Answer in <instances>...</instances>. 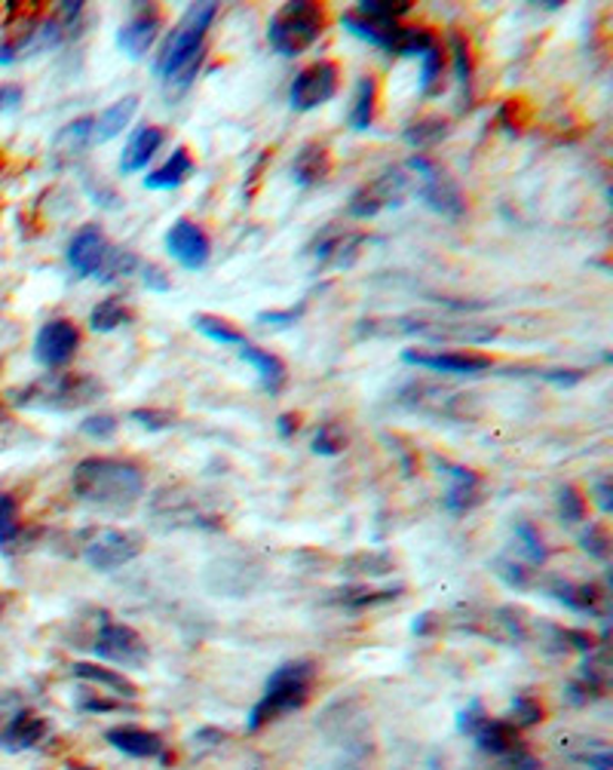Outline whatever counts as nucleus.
I'll return each mask as SVG.
<instances>
[{
    "instance_id": "nucleus-60",
    "label": "nucleus",
    "mask_w": 613,
    "mask_h": 770,
    "mask_svg": "<svg viewBox=\"0 0 613 770\" xmlns=\"http://www.w3.org/2000/svg\"><path fill=\"white\" fill-rule=\"evenodd\" d=\"M80 707L87 709V712H114V709H123V703H108V700H83Z\"/></svg>"
},
{
    "instance_id": "nucleus-57",
    "label": "nucleus",
    "mask_w": 613,
    "mask_h": 770,
    "mask_svg": "<svg viewBox=\"0 0 613 770\" xmlns=\"http://www.w3.org/2000/svg\"><path fill=\"white\" fill-rule=\"evenodd\" d=\"M595 494H599V507L604 513L613 510V491H611V479H599L595 482Z\"/></svg>"
},
{
    "instance_id": "nucleus-46",
    "label": "nucleus",
    "mask_w": 613,
    "mask_h": 770,
    "mask_svg": "<svg viewBox=\"0 0 613 770\" xmlns=\"http://www.w3.org/2000/svg\"><path fill=\"white\" fill-rule=\"evenodd\" d=\"M344 446H346L344 427L322 424L320 430H316V439H313V451H316V454L334 458V454H341V451H344Z\"/></svg>"
},
{
    "instance_id": "nucleus-41",
    "label": "nucleus",
    "mask_w": 613,
    "mask_h": 770,
    "mask_svg": "<svg viewBox=\"0 0 613 770\" xmlns=\"http://www.w3.org/2000/svg\"><path fill=\"white\" fill-rule=\"evenodd\" d=\"M411 10V0H362L356 16L371 22H399Z\"/></svg>"
},
{
    "instance_id": "nucleus-6",
    "label": "nucleus",
    "mask_w": 613,
    "mask_h": 770,
    "mask_svg": "<svg viewBox=\"0 0 613 770\" xmlns=\"http://www.w3.org/2000/svg\"><path fill=\"white\" fill-rule=\"evenodd\" d=\"M399 402L409 411L435 421H473L479 418V399L442 384H409L399 393Z\"/></svg>"
},
{
    "instance_id": "nucleus-20",
    "label": "nucleus",
    "mask_w": 613,
    "mask_h": 770,
    "mask_svg": "<svg viewBox=\"0 0 613 770\" xmlns=\"http://www.w3.org/2000/svg\"><path fill=\"white\" fill-rule=\"evenodd\" d=\"M92 136H96V117H77L74 123L59 129L56 139H52V157H56V163H59V167H68V163H74L77 157L87 154V148L96 144L92 142Z\"/></svg>"
},
{
    "instance_id": "nucleus-33",
    "label": "nucleus",
    "mask_w": 613,
    "mask_h": 770,
    "mask_svg": "<svg viewBox=\"0 0 613 770\" xmlns=\"http://www.w3.org/2000/svg\"><path fill=\"white\" fill-rule=\"evenodd\" d=\"M374 111H378V80L362 78L356 83L353 108H350V127L356 132H369L374 123Z\"/></svg>"
},
{
    "instance_id": "nucleus-17",
    "label": "nucleus",
    "mask_w": 613,
    "mask_h": 770,
    "mask_svg": "<svg viewBox=\"0 0 613 770\" xmlns=\"http://www.w3.org/2000/svg\"><path fill=\"white\" fill-rule=\"evenodd\" d=\"M167 249L169 256L179 261L181 268L200 270L209 264V256H212V243L205 231L191 219H179L167 231Z\"/></svg>"
},
{
    "instance_id": "nucleus-32",
    "label": "nucleus",
    "mask_w": 613,
    "mask_h": 770,
    "mask_svg": "<svg viewBox=\"0 0 613 770\" xmlns=\"http://www.w3.org/2000/svg\"><path fill=\"white\" fill-rule=\"evenodd\" d=\"M341 26L356 34L359 40H369L374 47H383V50H393V40L399 34V22H371V19H362L356 13H344L341 16Z\"/></svg>"
},
{
    "instance_id": "nucleus-13",
    "label": "nucleus",
    "mask_w": 613,
    "mask_h": 770,
    "mask_svg": "<svg viewBox=\"0 0 613 770\" xmlns=\"http://www.w3.org/2000/svg\"><path fill=\"white\" fill-rule=\"evenodd\" d=\"M92 651H96V657L117 663V667H141L148 660V644L127 623H102L96 642H92Z\"/></svg>"
},
{
    "instance_id": "nucleus-58",
    "label": "nucleus",
    "mask_w": 613,
    "mask_h": 770,
    "mask_svg": "<svg viewBox=\"0 0 613 770\" xmlns=\"http://www.w3.org/2000/svg\"><path fill=\"white\" fill-rule=\"evenodd\" d=\"M22 102V90L19 87H0V111H10Z\"/></svg>"
},
{
    "instance_id": "nucleus-61",
    "label": "nucleus",
    "mask_w": 613,
    "mask_h": 770,
    "mask_svg": "<svg viewBox=\"0 0 613 770\" xmlns=\"http://www.w3.org/2000/svg\"><path fill=\"white\" fill-rule=\"evenodd\" d=\"M68 770H92V768H68Z\"/></svg>"
},
{
    "instance_id": "nucleus-56",
    "label": "nucleus",
    "mask_w": 613,
    "mask_h": 770,
    "mask_svg": "<svg viewBox=\"0 0 613 770\" xmlns=\"http://www.w3.org/2000/svg\"><path fill=\"white\" fill-rule=\"evenodd\" d=\"M482 721H485V712H482V707H479V703H473V707L466 709V712H460V724H458V728L463 733H473L475 728L482 724Z\"/></svg>"
},
{
    "instance_id": "nucleus-14",
    "label": "nucleus",
    "mask_w": 613,
    "mask_h": 770,
    "mask_svg": "<svg viewBox=\"0 0 613 770\" xmlns=\"http://www.w3.org/2000/svg\"><path fill=\"white\" fill-rule=\"evenodd\" d=\"M338 64L332 62H313L294 78L292 90H289V102L294 111H313L338 92Z\"/></svg>"
},
{
    "instance_id": "nucleus-9",
    "label": "nucleus",
    "mask_w": 613,
    "mask_h": 770,
    "mask_svg": "<svg viewBox=\"0 0 613 770\" xmlns=\"http://www.w3.org/2000/svg\"><path fill=\"white\" fill-rule=\"evenodd\" d=\"M264 580V566L258 556H245V552H237V556H224L212 566L205 568V587L218 596H228V599H245L261 587Z\"/></svg>"
},
{
    "instance_id": "nucleus-48",
    "label": "nucleus",
    "mask_w": 613,
    "mask_h": 770,
    "mask_svg": "<svg viewBox=\"0 0 613 770\" xmlns=\"http://www.w3.org/2000/svg\"><path fill=\"white\" fill-rule=\"evenodd\" d=\"M559 513H562L564 522H574V526L586 519V501H583V494L574 486H564L559 491Z\"/></svg>"
},
{
    "instance_id": "nucleus-39",
    "label": "nucleus",
    "mask_w": 613,
    "mask_h": 770,
    "mask_svg": "<svg viewBox=\"0 0 613 770\" xmlns=\"http://www.w3.org/2000/svg\"><path fill=\"white\" fill-rule=\"evenodd\" d=\"M135 268H139V258H135V252H129V249H117V246H108V252H104L102 264H99V270H96V277H99V283H114V280L129 277Z\"/></svg>"
},
{
    "instance_id": "nucleus-40",
    "label": "nucleus",
    "mask_w": 613,
    "mask_h": 770,
    "mask_svg": "<svg viewBox=\"0 0 613 770\" xmlns=\"http://www.w3.org/2000/svg\"><path fill=\"white\" fill-rule=\"evenodd\" d=\"M448 136V120L442 117H421L418 123H411L405 129V142L414 144V148H430V144H439Z\"/></svg>"
},
{
    "instance_id": "nucleus-55",
    "label": "nucleus",
    "mask_w": 613,
    "mask_h": 770,
    "mask_svg": "<svg viewBox=\"0 0 613 770\" xmlns=\"http://www.w3.org/2000/svg\"><path fill=\"white\" fill-rule=\"evenodd\" d=\"M564 642H567V648H576L583 654H589L595 648V639L589 632H580V629H564Z\"/></svg>"
},
{
    "instance_id": "nucleus-7",
    "label": "nucleus",
    "mask_w": 613,
    "mask_h": 770,
    "mask_svg": "<svg viewBox=\"0 0 613 770\" xmlns=\"http://www.w3.org/2000/svg\"><path fill=\"white\" fill-rule=\"evenodd\" d=\"M215 16L218 3H212V0H209V3H193V7H188V13L181 16V22L172 28V34H169L163 50L157 56V64H153V68H157L160 78H167L169 71L179 62H184L188 56L205 50V31L215 22Z\"/></svg>"
},
{
    "instance_id": "nucleus-27",
    "label": "nucleus",
    "mask_w": 613,
    "mask_h": 770,
    "mask_svg": "<svg viewBox=\"0 0 613 770\" xmlns=\"http://www.w3.org/2000/svg\"><path fill=\"white\" fill-rule=\"evenodd\" d=\"M43 737H47V721L34 716L31 709H22L10 719L7 731L0 733V746L10 752H22V749H34Z\"/></svg>"
},
{
    "instance_id": "nucleus-21",
    "label": "nucleus",
    "mask_w": 613,
    "mask_h": 770,
    "mask_svg": "<svg viewBox=\"0 0 613 770\" xmlns=\"http://www.w3.org/2000/svg\"><path fill=\"white\" fill-rule=\"evenodd\" d=\"M448 473V491H445V507L451 513H466L479 503V494H482V479L473 470L466 467H458V463H439Z\"/></svg>"
},
{
    "instance_id": "nucleus-23",
    "label": "nucleus",
    "mask_w": 613,
    "mask_h": 770,
    "mask_svg": "<svg viewBox=\"0 0 613 770\" xmlns=\"http://www.w3.org/2000/svg\"><path fill=\"white\" fill-rule=\"evenodd\" d=\"M108 743L114 746V749H120L123 756L169 761L163 740L153 731H144V728H111V731H108Z\"/></svg>"
},
{
    "instance_id": "nucleus-4",
    "label": "nucleus",
    "mask_w": 613,
    "mask_h": 770,
    "mask_svg": "<svg viewBox=\"0 0 613 770\" xmlns=\"http://www.w3.org/2000/svg\"><path fill=\"white\" fill-rule=\"evenodd\" d=\"M104 387L96 374H47L28 387H19L10 393L13 406L19 409H43V411H71L83 409L102 397Z\"/></svg>"
},
{
    "instance_id": "nucleus-28",
    "label": "nucleus",
    "mask_w": 613,
    "mask_h": 770,
    "mask_svg": "<svg viewBox=\"0 0 613 770\" xmlns=\"http://www.w3.org/2000/svg\"><path fill=\"white\" fill-rule=\"evenodd\" d=\"M191 172H193L191 151H188V148H175L163 167L153 169V172L144 176V188H148V191H175V188H181V184L188 181Z\"/></svg>"
},
{
    "instance_id": "nucleus-43",
    "label": "nucleus",
    "mask_w": 613,
    "mask_h": 770,
    "mask_svg": "<svg viewBox=\"0 0 613 770\" xmlns=\"http://www.w3.org/2000/svg\"><path fill=\"white\" fill-rule=\"evenodd\" d=\"M203 59H205V50H200V52H193V56H188L184 62H179L172 71H169L167 78V90L169 92H184V90H191V83L197 80V74H200V64H203Z\"/></svg>"
},
{
    "instance_id": "nucleus-62",
    "label": "nucleus",
    "mask_w": 613,
    "mask_h": 770,
    "mask_svg": "<svg viewBox=\"0 0 613 770\" xmlns=\"http://www.w3.org/2000/svg\"><path fill=\"white\" fill-rule=\"evenodd\" d=\"M0 608H3V602H0Z\"/></svg>"
},
{
    "instance_id": "nucleus-34",
    "label": "nucleus",
    "mask_w": 613,
    "mask_h": 770,
    "mask_svg": "<svg viewBox=\"0 0 613 770\" xmlns=\"http://www.w3.org/2000/svg\"><path fill=\"white\" fill-rule=\"evenodd\" d=\"M127 322H132V310H129V304L123 298H104V301H99L90 313V329L99 334L117 332V329L127 326Z\"/></svg>"
},
{
    "instance_id": "nucleus-22",
    "label": "nucleus",
    "mask_w": 613,
    "mask_h": 770,
    "mask_svg": "<svg viewBox=\"0 0 613 770\" xmlns=\"http://www.w3.org/2000/svg\"><path fill=\"white\" fill-rule=\"evenodd\" d=\"M167 136L160 127H139L132 136H129L127 148H123V157H120V172L123 176H132V172H141L153 160V154L163 148Z\"/></svg>"
},
{
    "instance_id": "nucleus-30",
    "label": "nucleus",
    "mask_w": 613,
    "mask_h": 770,
    "mask_svg": "<svg viewBox=\"0 0 613 770\" xmlns=\"http://www.w3.org/2000/svg\"><path fill=\"white\" fill-rule=\"evenodd\" d=\"M135 111H139V99H135V96H127V99L111 104L102 117H96V136H92V142L104 144L111 142V139H117V136L132 123Z\"/></svg>"
},
{
    "instance_id": "nucleus-45",
    "label": "nucleus",
    "mask_w": 613,
    "mask_h": 770,
    "mask_svg": "<svg viewBox=\"0 0 613 770\" xmlns=\"http://www.w3.org/2000/svg\"><path fill=\"white\" fill-rule=\"evenodd\" d=\"M19 503L13 494L0 491V547H10L19 538Z\"/></svg>"
},
{
    "instance_id": "nucleus-10",
    "label": "nucleus",
    "mask_w": 613,
    "mask_h": 770,
    "mask_svg": "<svg viewBox=\"0 0 613 770\" xmlns=\"http://www.w3.org/2000/svg\"><path fill=\"white\" fill-rule=\"evenodd\" d=\"M409 172H414L418 181H421V184L414 188V193H418L433 212L445 216V219H460V216L466 212V200H463V193H460L458 181H451V176H445V172L435 167V163H430L426 157H411Z\"/></svg>"
},
{
    "instance_id": "nucleus-44",
    "label": "nucleus",
    "mask_w": 613,
    "mask_h": 770,
    "mask_svg": "<svg viewBox=\"0 0 613 770\" xmlns=\"http://www.w3.org/2000/svg\"><path fill=\"white\" fill-rule=\"evenodd\" d=\"M442 71H445V52L435 43L421 56V90L423 96H433L442 83Z\"/></svg>"
},
{
    "instance_id": "nucleus-59",
    "label": "nucleus",
    "mask_w": 613,
    "mask_h": 770,
    "mask_svg": "<svg viewBox=\"0 0 613 770\" xmlns=\"http://www.w3.org/2000/svg\"><path fill=\"white\" fill-rule=\"evenodd\" d=\"M277 427H280V437H294V433H298V414H280V418H277Z\"/></svg>"
},
{
    "instance_id": "nucleus-31",
    "label": "nucleus",
    "mask_w": 613,
    "mask_h": 770,
    "mask_svg": "<svg viewBox=\"0 0 613 770\" xmlns=\"http://www.w3.org/2000/svg\"><path fill=\"white\" fill-rule=\"evenodd\" d=\"M552 596L567 608H574L580 614H599L604 596L595 583H567V580H555L552 583Z\"/></svg>"
},
{
    "instance_id": "nucleus-5",
    "label": "nucleus",
    "mask_w": 613,
    "mask_h": 770,
    "mask_svg": "<svg viewBox=\"0 0 613 770\" xmlns=\"http://www.w3.org/2000/svg\"><path fill=\"white\" fill-rule=\"evenodd\" d=\"M322 28H325V13L320 3L298 0V3H285L280 13L270 19L268 40L280 56L294 59L320 40Z\"/></svg>"
},
{
    "instance_id": "nucleus-51",
    "label": "nucleus",
    "mask_w": 613,
    "mask_h": 770,
    "mask_svg": "<svg viewBox=\"0 0 613 770\" xmlns=\"http://www.w3.org/2000/svg\"><path fill=\"white\" fill-rule=\"evenodd\" d=\"M580 543H583V550L589 552V556H595V559H607V550H611V540H607V531L599 526H586V531H583V538H580Z\"/></svg>"
},
{
    "instance_id": "nucleus-3",
    "label": "nucleus",
    "mask_w": 613,
    "mask_h": 770,
    "mask_svg": "<svg viewBox=\"0 0 613 770\" xmlns=\"http://www.w3.org/2000/svg\"><path fill=\"white\" fill-rule=\"evenodd\" d=\"M313 679H316V667L310 660H292V663H282L277 672H270L268 684H264V697L249 712V724H245L249 733H258L261 728H268L270 721L282 719L285 712L304 707L310 700Z\"/></svg>"
},
{
    "instance_id": "nucleus-8",
    "label": "nucleus",
    "mask_w": 613,
    "mask_h": 770,
    "mask_svg": "<svg viewBox=\"0 0 613 770\" xmlns=\"http://www.w3.org/2000/svg\"><path fill=\"white\" fill-rule=\"evenodd\" d=\"M414 191V179L409 176V169H386L378 179H371L369 184H362L353 197L346 212L353 219H374L381 216L383 209H399Z\"/></svg>"
},
{
    "instance_id": "nucleus-12",
    "label": "nucleus",
    "mask_w": 613,
    "mask_h": 770,
    "mask_svg": "<svg viewBox=\"0 0 613 770\" xmlns=\"http://www.w3.org/2000/svg\"><path fill=\"white\" fill-rule=\"evenodd\" d=\"M141 552V538L132 531H96L90 540L83 543V559L87 566L111 574L117 568L129 566Z\"/></svg>"
},
{
    "instance_id": "nucleus-26",
    "label": "nucleus",
    "mask_w": 613,
    "mask_h": 770,
    "mask_svg": "<svg viewBox=\"0 0 613 770\" xmlns=\"http://www.w3.org/2000/svg\"><path fill=\"white\" fill-rule=\"evenodd\" d=\"M332 176V157H329V148L320 142L304 144L292 163V179L301 184V188H313V184H322V181Z\"/></svg>"
},
{
    "instance_id": "nucleus-25",
    "label": "nucleus",
    "mask_w": 613,
    "mask_h": 770,
    "mask_svg": "<svg viewBox=\"0 0 613 770\" xmlns=\"http://www.w3.org/2000/svg\"><path fill=\"white\" fill-rule=\"evenodd\" d=\"M473 737L482 752H488V756H498V758H506L510 752H515L519 746H524L522 740H519V728H515L512 721L488 719V716L485 721L475 728Z\"/></svg>"
},
{
    "instance_id": "nucleus-35",
    "label": "nucleus",
    "mask_w": 613,
    "mask_h": 770,
    "mask_svg": "<svg viewBox=\"0 0 613 770\" xmlns=\"http://www.w3.org/2000/svg\"><path fill=\"white\" fill-rule=\"evenodd\" d=\"M451 56H454V74H458L460 96L466 99V104L473 102V50H470V40L463 38L460 31H451Z\"/></svg>"
},
{
    "instance_id": "nucleus-19",
    "label": "nucleus",
    "mask_w": 613,
    "mask_h": 770,
    "mask_svg": "<svg viewBox=\"0 0 613 770\" xmlns=\"http://www.w3.org/2000/svg\"><path fill=\"white\" fill-rule=\"evenodd\" d=\"M160 28H163L160 10H157V7H144L141 13L132 16L127 26L120 28V34H117V47L127 52L129 59H141V56L153 47V40H157V34H160Z\"/></svg>"
},
{
    "instance_id": "nucleus-1",
    "label": "nucleus",
    "mask_w": 613,
    "mask_h": 770,
    "mask_svg": "<svg viewBox=\"0 0 613 770\" xmlns=\"http://www.w3.org/2000/svg\"><path fill=\"white\" fill-rule=\"evenodd\" d=\"M71 488L83 503L127 513L144 494V470L135 461L123 458H87L74 467Z\"/></svg>"
},
{
    "instance_id": "nucleus-47",
    "label": "nucleus",
    "mask_w": 613,
    "mask_h": 770,
    "mask_svg": "<svg viewBox=\"0 0 613 770\" xmlns=\"http://www.w3.org/2000/svg\"><path fill=\"white\" fill-rule=\"evenodd\" d=\"M117 427H120L117 414H111V411H96V414H90V418L80 424V430H83L87 437L104 442V439L117 437Z\"/></svg>"
},
{
    "instance_id": "nucleus-54",
    "label": "nucleus",
    "mask_w": 613,
    "mask_h": 770,
    "mask_svg": "<svg viewBox=\"0 0 613 770\" xmlns=\"http://www.w3.org/2000/svg\"><path fill=\"white\" fill-rule=\"evenodd\" d=\"M141 273H144V286H148V289H153V292H169V289H172L169 277L163 273V270L157 268V264H144V268H141Z\"/></svg>"
},
{
    "instance_id": "nucleus-36",
    "label": "nucleus",
    "mask_w": 613,
    "mask_h": 770,
    "mask_svg": "<svg viewBox=\"0 0 613 770\" xmlns=\"http://www.w3.org/2000/svg\"><path fill=\"white\" fill-rule=\"evenodd\" d=\"M405 587H386V590H369V587H353V590H341L334 596V602L350 611H362V608H374V604L396 602Z\"/></svg>"
},
{
    "instance_id": "nucleus-15",
    "label": "nucleus",
    "mask_w": 613,
    "mask_h": 770,
    "mask_svg": "<svg viewBox=\"0 0 613 770\" xmlns=\"http://www.w3.org/2000/svg\"><path fill=\"white\" fill-rule=\"evenodd\" d=\"M80 350V329L71 320H50L34 338V357L47 369H62Z\"/></svg>"
},
{
    "instance_id": "nucleus-24",
    "label": "nucleus",
    "mask_w": 613,
    "mask_h": 770,
    "mask_svg": "<svg viewBox=\"0 0 613 770\" xmlns=\"http://www.w3.org/2000/svg\"><path fill=\"white\" fill-rule=\"evenodd\" d=\"M240 357L255 369L258 378H261V387L268 390L270 397H277L282 387H285V381H289V369H285V362H282L277 353L264 350V347H255V344H249V341H243V344H240Z\"/></svg>"
},
{
    "instance_id": "nucleus-42",
    "label": "nucleus",
    "mask_w": 613,
    "mask_h": 770,
    "mask_svg": "<svg viewBox=\"0 0 613 770\" xmlns=\"http://www.w3.org/2000/svg\"><path fill=\"white\" fill-rule=\"evenodd\" d=\"M435 47V34L430 28H399L396 40H393V50L396 56H418L421 59L423 52Z\"/></svg>"
},
{
    "instance_id": "nucleus-53",
    "label": "nucleus",
    "mask_w": 613,
    "mask_h": 770,
    "mask_svg": "<svg viewBox=\"0 0 613 770\" xmlns=\"http://www.w3.org/2000/svg\"><path fill=\"white\" fill-rule=\"evenodd\" d=\"M301 313H304V304H298V308H289V310H264V313H258V322L285 329V326H292Z\"/></svg>"
},
{
    "instance_id": "nucleus-16",
    "label": "nucleus",
    "mask_w": 613,
    "mask_h": 770,
    "mask_svg": "<svg viewBox=\"0 0 613 770\" xmlns=\"http://www.w3.org/2000/svg\"><path fill=\"white\" fill-rule=\"evenodd\" d=\"M402 360L411 366H421L430 372L442 374H482L491 369V357L485 353H466V350H405Z\"/></svg>"
},
{
    "instance_id": "nucleus-18",
    "label": "nucleus",
    "mask_w": 613,
    "mask_h": 770,
    "mask_svg": "<svg viewBox=\"0 0 613 770\" xmlns=\"http://www.w3.org/2000/svg\"><path fill=\"white\" fill-rule=\"evenodd\" d=\"M108 240L99 224H83L74 233V240L68 243V264L77 277H96V270L102 264L104 252H108Z\"/></svg>"
},
{
    "instance_id": "nucleus-52",
    "label": "nucleus",
    "mask_w": 613,
    "mask_h": 770,
    "mask_svg": "<svg viewBox=\"0 0 613 770\" xmlns=\"http://www.w3.org/2000/svg\"><path fill=\"white\" fill-rule=\"evenodd\" d=\"M515 538L522 540L524 552H527V559H531L534 566H540V562L546 559V547H543V540H540V534H536L534 528L527 526V522L515 526Z\"/></svg>"
},
{
    "instance_id": "nucleus-29",
    "label": "nucleus",
    "mask_w": 613,
    "mask_h": 770,
    "mask_svg": "<svg viewBox=\"0 0 613 770\" xmlns=\"http://www.w3.org/2000/svg\"><path fill=\"white\" fill-rule=\"evenodd\" d=\"M71 676L80 681H92V684H102V688H108L111 693H117L120 700H135L139 697V688L132 684V681L123 676V672H114V669L108 667H99V663H74L71 667Z\"/></svg>"
},
{
    "instance_id": "nucleus-49",
    "label": "nucleus",
    "mask_w": 613,
    "mask_h": 770,
    "mask_svg": "<svg viewBox=\"0 0 613 770\" xmlns=\"http://www.w3.org/2000/svg\"><path fill=\"white\" fill-rule=\"evenodd\" d=\"M536 721H543V707L534 697H515L512 700V724L515 728H531Z\"/></svg>"
},
{
    "instance_id": "nucleus-2",
    "label": "nucleus",
    "mask_w": 613,
    "mask_h": 770,
    "mask_svg": "<svg viewBox=\"0 0 613 770\" xmlns=\"http://www.w3.org/2000/svg\"><path fill=\"white\" fill-rule=\"evenodd\" d=\"M148 516L157 528L163 531H221L224 528V510L218 494L205 488L184 486H163L151 498Z\"/></svg>"
},
{
    "instance_id": "nucleus-50",
    "label": "nucleus",
    "mask_w": 613,
    "mask_h": 770,
    "mask_svg": "<svg viewBox=\"0 0 613 770\" xmlns=\"http://www.w3.org/2000/svg\"><path fill=\"white\" fill-rule=\"evenodd\" d=\"M129 418H132L135 424L144 427V430H153V433H157V430H167V427L175 424V414H172V411H169V409H151V406H148V409H132V414H129Z\"/></svg>"
},
{
    "instance_id": "nucleus-11",
    "label": "nucleus",
    "mask_w": 613,
    "mask_h": 770,
    "mask_svg": "<svg viewBox=\"0 0 613 770\" xmlns=\"http://www.w3.org/2000/svg\"><path fill=\"white\" fill-rule=\"evenodd\" d=\"M369 243V237L359 231H346V228H325L316 233V240L306 246V261L313 270H332L350 268L362 252V246Z\"/></svg>"
},
{
    "instance_id": "nucleus-38",
    "label": "nucleus",
    "mask_w": 613,
    "mask_h": 770,
    "mask_svg": "<svg viewBox=\"0 0 613 770\" xmlns=\"http://www.w3.org/2000/svg\"><path fill=\"white\" fill-rule=\"evenodd\" d=\"M191 326L200 334H205V338L218 341V344H243L245 341L243 332H240L233 322L221 320V317H215V313H193Z\"/></svg>"
},
{
    "instance_id": "nucleus-37",
    "label": "nucleus",
    "mask_w": 613,
    "mask_h": 770,
    "mask_svg": "<svg viewBox=\"0 0 613 770\" xmlns=\"http://www.w3.org/2000/svg\"><path fill=\"white\" fill-rule=\"evenodd\" d=\"M393 568H396L393 556L378 550L356 552V556H350L344 562L346 578H383V574H390Z\"/></svg>"
}]
</instances>
